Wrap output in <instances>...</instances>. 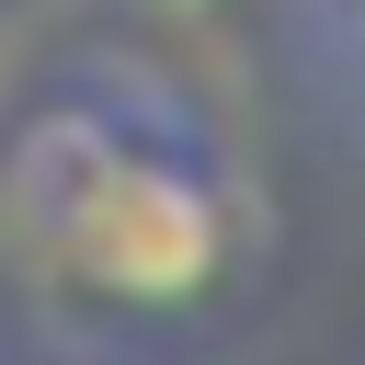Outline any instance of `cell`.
<instances>
[{"label":"cell","mask_w":365,"mask_h":365,"mask_svg":"<svg viewBox=\"0 0 365 365\" xmlns=\"http://www.w3.org/2000/svg\"><path fill=\"white\" fill-rule=\"evenodd\" d=\"M171 80L80 68L46 80L0 137V205L23 251L103 308H194L228 274V171Z\"/></svg>","instance_id":"cell-1"},{"label":"cell","mask_w":365,"mask_h":365,"mask_svg":"<svg viewBox=\"0 0 365 365\" xmlns=\"http://www.w3.org/2000/svg\"><path fill=\"white\" fill-rule=\"evenodd\" d=\"M160 11H217V0H160Z\"/></svg>","instance_id":"cell-2"},{"label":"cell","mask_w":365,"mask_h":365,"mask_svg":"<svg viewBox=\"0 0 365 365\" xmlns=\"http://www.w3.org/2000/svg\"><path fill=\"white\" fill-rule=\"evenodd\" d=\"M342 11H354V23H365V0H342Z\"/></svg>","instance_id":"cell-3"}]
</instances>
